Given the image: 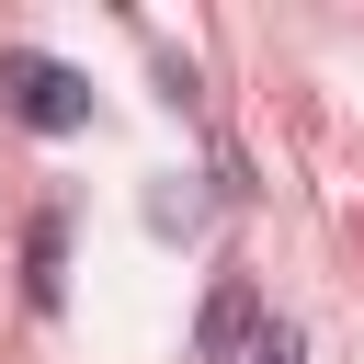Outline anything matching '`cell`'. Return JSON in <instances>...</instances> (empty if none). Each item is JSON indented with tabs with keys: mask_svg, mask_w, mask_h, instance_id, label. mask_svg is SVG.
<instances>
[{
	"mask_svg": "<svg viewBox=\"0 0 364 364\" xmlns=\"http://www.w3.org/2000/svg\"><path fill=\"white\" fill-rule=\"evenodd\" d=\"M0 102H11L34 136H80V125H91V80H80L68 57H46V46H0Z\"/></svg>",
	"mask_w": 364,
	"mask_h": 364,
	"instance_id": "1",
	"label": "cell"
},
{
	"mask_svg": "<svg viewBox=\"0 0 364 364\" xmlns=\"http://www.w3.org/2000/svg\"><path fill=\"white\" fill-rule=\"evenodd\" d=\"M239 341H262V284H250V273H216V296L193 307V353L216 364V353H239Z\"/></svg>",
	"mask_w": 364,
	"mask_h": 364,
	"instance_id": "2",
	"label": "cell"
},
{
	"mask_svg": "<svg viewBox=\"0 0 364 364\" xmlns=\"http://www.w3.org/2000/svg\"><path fill=\"white\" fill-rule=\"evenodd\" d=\"M57 262H68V216L46 205L34 239H23V296H34V307H57Z\"/></svg>",
	"mask_w": 364,
	"mask_h": 364,
	"instance_id": "3",
	"label": "cell"
},
{
	"mask_svg": "<svg viewBox=\"0 0 364 364\" xmlns=\"http://www.w3.org/2000/svg\"><path fill=\"white\" fill-rule=\"evenodd\" d=\"M250 364H307V341H296L284 318H262V341H250Z\"/></svg>",
	"mask_w": 364,
	"mask_h": 364,
	"instance_id": "4",
	"label": "cell"
}]
</instances>
